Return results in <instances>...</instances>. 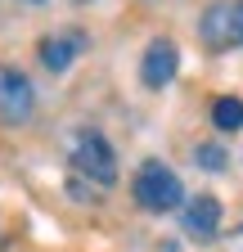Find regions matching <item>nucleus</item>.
I'll list each match as a JSON object with an SVG mask.
<instances>
[{
  "label": "nucleus",
  "mask_w": 243,
  "mask_h": 252,
  "mask_svg": "<svg viewBox=\"0 0 243 252\" xmlns=\"http://www.w3.org/2000/svg\"><path fill=\"white\" fill-rule=\"evenodd\" d=\"M212 122H216V131H243V99L239 94H221L212 104Z\"/></svg>",
  "instance_id": "6e6552de"
},
{
  "label": "nucleus",
  "mask_w": 243,
  "mask_h": 252,
  "mask_svg": "<svg viewBox=\"0 0 243 252\" xmlns=\"http://www.w3.org/2000/svg\"><path fill=\"white\" fill-rule=\"evenodd\" d=\"M194 162L207 167V171H225V149L221 144H198L194 149Z\"/></svg>",
  "instance_id": "1a4fd4ad"
},
{
  "label": "nucleus",
  "mask_w": 243,
  "mask_h": 252,
  "mask_svg": "<svg viewBox=\"0 0 243 252\" xmlns=\"http://www.w3.org/2000/svg\"><path fill=\"white\" fill-rule=\"evenodd\" d=\"M198 36L207 50H234L243 45V0H221L198 18Z\"/></svg>",
  "instance_id": "7ed1b4c3"
},
{
  "label": "nucleus",
  "mask_w": 243,
  "mask_h": 252,
  "mask_svg": "<svg viewBox=\"0 0 243 252\" xmlns=\"http://www.w3.org/2000/svg\"><path fill=\"white\" fill-rule=\"evenodd\" d=\"M185 230H189V239H198V243L216 239V230H221V198H212V194L189 198V203H185Z\"/></svg>",
  "instance_id": "423d86ee"
},
{
  "label": "nucleus",
  "mask_w": 243,
  "mask_h": 252,
  "mask_svg": "<svg viewBox=\"0 0 243 252\" xmlns=\"http://www.w3.org/2000/svg\"><path fill=\"white\" fill-rule=\"evenodd\" d=\"M27 5H41V0H27Z\"/></svg>",
  "instance_id": "9d476101"
},
{
  "label": "nucleus",
  "mask_w": 243,
  "mask_h": 252,
  "mask_svg": "<svg viewBox=\"0 0 243 252\" xmlns=\"http://www.w3.org/2000/svg\"><path fill=\"white\" fill-rule=\"evenodd\" d=\"M176 68H180V45H176V41H167V36H158L153 45L140 54V81H144L149 90L171 86Z\"/></svg>",
  "instance_id": "39448f33"
},
{
  "label": "nucleus",
  "mask_w": 243,
  "mask_h": 252,
  "mask_svg": "<svg viewBox=\"0 0 243 252\" xmlns=\"http://www.w3.org/2000/svg\"><path fill=\"white\" fill-rule=\"evenodd\" d=\"M135 203L149 207V212H171L185 203V189H180V176L158 162V158H149V162L135 171Z\"/></svg>",
  "instance_id": "f257e3e1"
},
{
  "label": "nucleus",
  "mask_w": 243,
  "mask_h": 252,
  "mask_svg": "<svg viewBox=\"0 0 243 252\" xmlns=\"http://www.w3.org/2000/svg\"><path fill=\"white\" fill-rule=\"evenodd\" d=\"M86 50V36L81 32H63V36H45L41 41V63L50 72H68L72 63H77V54Z\"/></svg>",
  "instance_id": "0eeeda50"
},
{
  "label": "nucleus",
  "mask_w": 243,
  "mask_h": 252,
  "mask_svg": "<svg viewBox=\"0 0 243 252\" xmlns=\"http://www.w3.org/2000/svg\"><path fill=\"white\" fill-rule=\"evenodd\" d=\"M68 158H72V167H77L86 180H95V185H113V180H117V153H113V144H108L99 131H90V126L72 135Z\"/></svg>",
  "instance_id": "f03ea898"
},
{
  "label": "nucleus",
  "mask_w": 243,
  "mask_h": 252,
  "mask_svg": "<svg viewBox=\"0 0 243 252\" xmlns=\"http://www.w3.org/2000/svg\"><path fill=\"white\" fill-rule=\"evenodd\" d=\"M36 108V90L18 68H0V122L23 126Z\"/></svg>",
  "instance_id": "20e7f679"
}]
</instances>
